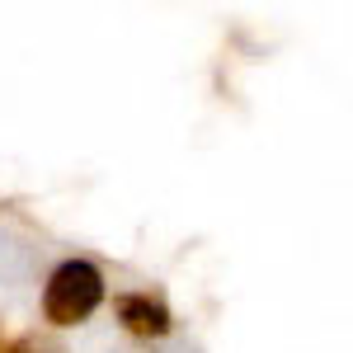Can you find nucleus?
<instances>
[{"label":"nucleus","instance_id":"2","mask_svg":"<svg viewBox=\"0 0 353 353\" xmlns=\"http://www.w3.org/2000/svg\"><path fill=\"white\" fill-rule=\"evenodd\" d=\"M118 321L128 334L137 339H161L174 330V316H170V306L161 297H151V292H123L118 297Z\"/></svg>","mask_w":353,"mask_h":353},{"label":"nucleus","instance_id":"1","mask_svg":"<svg viewBox=\"0 0 353 353\" xmlns=\"http://www.w3.org/2000/svg\"><path fill=\"white\" fill-rule=\"evenodd\" d=\"M99 306H104V273L90 259L57 264L48 288H43V321L48 325H81Z\"/></svg>","mask_w":353,"mask_h":353}]
</instances>
